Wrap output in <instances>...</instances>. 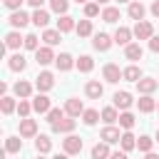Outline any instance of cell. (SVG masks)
<instances>
[{
  "label": "cell",
  "instance_id": "cell-1",
  "mask_svg": "<svg viewBox=\"0 0 159 159\" xmlns=\"http://www.w3.org/2000/svg\"><path fill=\"white\" fill-rule=\"evenodd\" d=\"M132 32H134V37H137V40H149V37L154 35V25H152L149 20H139V22L134 25V30H132Z\"/></svg>",
  "mask_w": 159,
  "mask_h": 159
},
{
  "label": "cell",
  "instance_id": "cell-2",
  "mask_svg": "<svg viewBox=\"0 0 159 159\" xmlns=\"http://www.w3.org/2000/svg\"><path fill=\"white\" fill-rule=\"evenodd\" d=\"M35 87H37L40 92H50V89L55 87V75H52V72H47V70H45V72H40V75L35 77Z\"/></svg>",
  "mask_w": 159,
  "mask_h": 159
},
{
  "label": "cell",
  "instance_id": "cell-3",
  "mask_svg": "<svg viewBox=\"0 0 159 159\" xmlns=\"http://www.w3.org/2000/svg\"><path fill=\"white\" fill-rule=\"evenodd\" d=\"M62 149L72 157V154H80L82 152V139L80 137H75V134H67L65 139H62Z\"/></svg>",
  "mask_w": 159,
  "mask_h": 159
},
{
  "label": "cell",
  "instance_id": "cell-4",
  "mask_svg": "<svg viewBox=\"0 0 159 159\" xmlns=\"http://www.w3.org/2000/svg\"><path fill=\"white\" fill-rule=\"evenodd\" d=\"M102 75H104V80L107 82H119V80H124L122 77V70H119V65H114V62H107L104 67H102Z\"/></svg>",
  "mask_w": 159,
  "mask_h": 159
},
{
  "label": "cell",
  "instance_id": "cell-5",
  "mask_svg": "<svg viewBox=\"0 0 159 159\" xmlns=\"http://www.w3.org/2000/svg\"><path fill=\"white\" fill-rule=\"evenodd\" d=\"M112 42H114V37H109L107 32H97L94 40H92V47L99 50V52H107V50L112 47Z\"/></svg>",
  "mask_w": 159,
  "mask_h": 159
},
{
  "label": "cell",
  "instance_id": "cell-6",
  "mask_svg": "<svg viewBox=\"0 0 159 159\" xmlns=\"http://www.w3.org/2000/svg\"><path fill=\"white\" fill-rule=\"evenodd\" d=\"M35 134H37V122L30 119V117H22V119H20V137L30 139V137H35Z\"/></svg>",
  "mask_w": 159,
  "mask_h": 159
},
{
  "label": "cell",
  "instance_id": "cell-7",
  "mask_svg": "<svg viewBox=\"0 0 159 159\" xmlns=\"http://www.w3.org/2000/svg\"><path fill=\"white\" fill-rule=\"evenodd\" d=\"M75 117H62L60 122H55L52 124V132H57V134H72V129H75Z\"/></svg>",
  "mask_w": 159,
  "mask_h": 159
},
{
  "label": "cell",
  "instance_id": "cell-8",
  "mask_svg": "<svg viewBox=\"0 0 159 159\" xmlns=\"http://www.w3.org/2000/svg\"><path fill=\"white\" fill-rule=\"evenodd\" d=\"M35 60H37V65H50V62H55V52H52V47H50V45L37 47V50H35Z\"/></svg>",
  "mask_w": 159,
  "mask_h": 159
},
{
  "label": "cell",
  "instance_id": "cell-9",
  "mask_svg": "<svg viewBox=\"0 0 159 159\" xmlns=\"http://www.w3.org/2000/svg\"><path fill=\"white\" fill-rule=\"evenodd\" d=\"M55 65H57V70H60V72H67V70H72V67L77 65V60H72V55H70V52H60V55L55 57Z\"/></svg>",
  "mask_w": 159,
  "mask_h": 159
},
{
  "label": "cell",
  "instance_id": "cell-10",
  "mask_svg": "<svg viewBox=\"0 0 159 159\" xmlns=\"http://www.w3.org/2000/svg\"><path fill=\"white\" fill-rule=\"evenodd\" d=\"M65 112H67V117H80V114L84 112V104H82V99H77V97H70V99L65 102Z\"/></svg>",
  "mask_w": 159,
  "mask_h": 159
},
{
  "label": "cell",
  "instance_id": "cell-11",
  "mask_svg": "<svg viewBox=\"0 0 159 159\" xmlns=\"http://www.w3.org/2000/svg\"><path fill=\"white\" fill-rule=\"evenodd\" d=\"M84 94H87L89 99H99V97L104 94V87H102V82H97V80H89V82L84 84Z\"/></svg>",
  "mask_w": 159,
  "mask_h": 159
},
{
  "label": "cell",
  "instance_id": "cell-12",
  "mask_svg": "<svg viewBox=\"0 0 159 159\" xmlns=\"http://www.w3.org/2000/svg\"><path fill=\"white\" fill-rule=\"evenodd\" d=\"M32 109H35L37 114H47V112L52 109V107H50V97L40 92V94H37V97L32 99Z\"/></svg>",
  "mask_w": 159,
  "mask_h": 159
},
{
  "label": "cell",
  "instance_id": "cell-13",
  "mask_svg": "<svg viewBox=\"0 0 159 159\" xmlns=\"http://www.w3.org/2000/svg\"><path fill=\"white\" fill-rule=\"evenodd\" d=\"M99 139H102V142H107V144H114V142H119V139H122V134H119V129H117V127L107 124V127L99 132Z\"/></svg>",
  "mask_w": 159,
  "mask_h": 159
},
{
  "label": "cell",
  "instance_id": "cell-14",
  "mask_svg": "<svg viewBox=\"0 0 159 159\" xmlns=\"http://www.w3.org/2000/svg\"><path fill=\"white\" fill-rule=\"evenodd\" d=\"M30 20H32V17H30L27 12H22V10H12V15L7 17V22H10L12 27H25Z\"/></svg>",
  "mask_w": 159,
  "mask_h": 159
},
{
  "label": "cell",
  "instance_id": "cell-15",
  "mask_svg": "<svg viewBox=\"0 0 159 159\" xmlns=\"http://www.w3.org/2000/svg\"><path fill=\"white\" fill-rule=\"evenodd\" d=\"M112 99H114V107H117V109H122V112H124V109H129V107H132V102H134L129 92H114V97H112Z\"/></svg>",
  "mask_w": 159,
  "mask_h": 159
},
{
  "label": "cell",
  "instance_id": "cell-16",
  "mask_svg": "<svg viewBox=\"0 0 159 159\" xmlns=\"http://www.w3.org/2000/svg\"><path fill=\"white\" fill-rule=\"evenodd\" d=\"M144 12H147V7H144L139 0H132V2H129V10H127V15H129L132 20H137V22H139V20H144Z\"/></svg>",
  "mask_w": 159,
  "mask_h": 159
},
{
  "label": "cell",
  "instance_id": "cell-17",
  "mask_svg": "<svg viewBox=\"0 0 159 159\" xmlns=\"http://www.w3.org/2000/svg\"><path fill=\"white\" fill-rule=\"evenodd\" d=\"M142 55H144V50H142V45H139V42H129V45L124 47V57H127V60H132V62L142 60Z\"/></svg>",
  "mask_w": 159,
  "mask_h": 159
},
{
  "label": "cell",
  "instance_id": "cell-18",
  "mask_svg": "<svg viewBox=\"0 0 159 159\" xmlns=\"http://www.w3.org/2000/svg\"><path fill=\"white\" fill-rule=\"evenodd\" d=\"M157 87H159V82H157L154 77H142V80L137 82V89H139L142 94H152Z\"/></svg>",
  "mask_w": 159,
  "mask_h": 159
},
{
  "label": "cell",
  "instance_id": "cell-19",
  "mask_svg": "<svg viewBox=\"0 0 159 159\" xmlns=\"http://www.w3.org/2000/svg\"><path fill=\"white\" fill-rule=\"evenodd\" d=\"M137 107H139V112L149 114V112H154V109H157V102H154V97H152V94H142V97L137 99Z\"/></svg>",
  "mask_w": 159,
  "mask_h": 159
},
{
  "label": "cell",
  "instance_id": "cell-20",
  "mask_svg": "<svg viewBox=\"0 0 159 159\" xmlns=\"http://www.w3.org/2000/svg\"><path fill=\"white\" fill-rule=\"evenodd\" d=\"M132 35H134V32H132L129 27H117V30H114V42L127 47V45L132 42Z\"/></svg>",
  "mask_w": 159,
  "mask_h": 159
},
{
  "label": "cell",
  "instance_id": "cell-21",
  "mask_svg": "<svg viewBox=\"0 0 159 159\" xmlns=\"http://www.w3.org/2000/svg\"><path fill=\"white\" fill-rule=\"evenodd\" d=\"M20 45H25V37H20V32L12 30V32L5 35V47H7V50H17Z\"/></svg>",
  "mask_w": 159,
  "mask_h": 159
},
{
  "label": "cell",
  "instance_id": "cell-22",
  "mask_svg": "<svg viewBox=\"0 0 159 159\" xmlns=\"http://www.w3.org/2000/svg\"><path fill=\"white\" fill-rule=\"evenodd\" d=\"M109 144L107 142H97L94 147H92V159H109Z\"/></svg>",
  "mask_w": 159,
  "mask_h": 159
},
{
  "label": "cell",
  "instance_id": "cell-23",
  "mask_svg": "<svg viewBox=\"0 0 159 159\" xmlns=\"http://www.w3.org/2000/svg\"><path fill=\"white\" fill-rule=\"evenodd\" d=\"M7 67H10L12 72H22V70L27 67V60H25V57H22V55L17 52V55H12V57L7 60Z\"/></svg>",
  "mask_w": 159,
  "mask_h": 159
},
{
  "label": "cell",
  "instance_id": "cell-24",
  "mask_svg": "<svg viewBox=\"0 0 159 159\" xmlns=\"http://www.w3.org/2000/svg\"><path fill=\"white\" fill-rule=\"evenodd\" d=\"M122 77H124L127 82H139V80H142V70H139L137 65H129V67L122 70Z\"/></svg>",
  "mask_w": 159,
  "mask_h": 159
},
{
  "label": "cell",
  "instance_id": "cell-25",
  "mask_svg": "<svg viewBox=\"0 0 159 159\" xmlns=\"http://www.w3.org/2000/svg\"><path fill=\"white\" fill-rule=\"evenodd\" d=\"M35 149H37V154H47V152L52 149V139H50L47 134H40V137L35 139Z\"/></svg>",
  "mask_w": 159,
  "mask_h": 159
},
{
  "label": "cell",
  "instance_id": "cell-26",
  "mask_svg": "<svg viewBox=\"0 0 159 159\" xmlns=\"http://www.w3.org/2000/svg\"><path fill=\"white\" fill-rule=\"evenodd\" d=\"M32 22H35L37 27H47V22H50V12L42 10V7H37V10L32 12Z\"/></svg>",
  "mask_w": 159,
  "mask_h": 159
},
{
  "label": "cell",
  "instance_id": "cell-27",
  "mask_svg": "<svg viewBox=\"0 0 159 159\" xmlns=\"http://www.w3.org/2000/svg\"><path fill=\"white\" fill-rule=\"evenodd\" d=\"M15 94H17L20 99H27V97L32 94V84H30V82H25V80L15 82Z\"/></svg>",
  "mask_w": 159,
  "mask_h": 159
},
{
  "label": "cell",
  "instance_id": "cell-28",
  "mask_svg": "<svg viewBox=\"0 0 159 159\" xmlns=\"http://www.w3.org/2000/svg\"><path fill=\"white\" fill-rule=\"evenodd\" d=\"M119 144H122V149L124 152H132V149H137V137L127 129L124 134H122V139H119Z\"/></svg>",
  "mask_w": 159,
  "mask_h": 159
},
{
  "label": "cell",
  "instance_id": "cell-29",
  "mask_svg": "<svg viewBox=\"0 0 159 159\" xmlns=\"http://www.w3.org/2000/svg\"><path fill=\"white\" fill-rule=\"evenodd\" d=\"M77 25H75V17H70V15H60V20H57V30L60 32H70V30H75Z\"/></svg>",
  "mask_w": 159,
  "mask_h": 159
},
{
  "label": "cell",
  "instance_id": "cell-30",
  "mask_svg": "<svg viewBox=\"0 0 159 159\" xmlns=\"http://www.w3.org/2000/svg\"><path fill=\"white\" fill-rule=\"evenodd\" d=\"M42 40H45V45L55 47V45L62 40V32H60V30H45V32H42Z\"/></svg>",
  "mask_w": 159,
  "mask_h": 159
},
{
  "label": "cell",
  "instance_id": "cell-31",
  "mask_svg": "<svg viewBox=\"0 0 159 159\" xmlns=\"http://www.w3.org/2000/svg\"><path fill=\"white\" fill-rule=\"evenodd\" d=\"M99 119H102V114H99L97 109H84V112H82V122H84L87 127H94Z\"/></svg>",
  "mask_w": 159,
  "mask_h": 159
},
{
  "label": "cell",
  "instance_id": "cell-32",
  "mask_svg": "<svg viewBox=\"0 0 159 159\" xmlns=\"http://www.w3.org/2000/svg\"><path fill=\"white\" fill-rule=\"evenodd\" d=\"M75 30H77V35H80V37H89V35H92V20H89V17L80 20Z\"/></svg>",
  "mask_w": 159,
  "mask_h": 159
},
{
  "label": "cell",
  "instance_id": "cell-33",
  "mask_svg": "<svg viewBox=\"0 0 159 159\" xmlns=\"http://www.w3.org/2000/svg\"><path fill=\"white\" fill-rule=\"evenodd\" d=\"M0 109H2V114H12V112L17 109V104H15V99H12V97L2 94V97H0Z\"/></svg>",
  "mask_w": 159,
  "mask_h": 159
},
{
  "label": "cell",
  "instance_id": "cell-34",
  "mask_svg": "<svg viewBox=\"0 0 159 159\" xmlns=\"http://www.w3.org/2000/svg\"><path fill=\"white\" fill-rule=\"evenodd\" d=\"M102 122H107V124H114V122H119V114H117V107H104L102 112Z\"/></svg>",
  "mask_w": 159,
  "mask_h": 159
},
{
  "label": "cell",
  "instance_id": "cell-35",
  "mask_svg": "<svg viewBox=\"0 0 159 159\" xmlns=\"http://www.w3.org/2000/svg\"><path fill=\"white\" fill-rule=\"evenodd\" d=\"M22 149V139L20 137H7L5 139V152L7 154H15V152H20Z\"/></svg>",
  "mask_w": 159,
  "mask_h": 159
},
{
  "label": "cell",
  "instance_id": "cell-36",
  "mask_svg": "<svg viewBox=\"0 0 159 159\" xmlns=\"http://www.w3.org/2000/svg\"><path fill=\"white\" fill-rule=\"evenodd\" d=\"M92 67H94V60H92L89 55H80V60H77V70H80V72H92Z\"/></svg>",
  "mask_w": 159,
  "mask_h": 159
},
{
  "label": "cell",
  "instance_id": "cell-37",
  "mask_svg": "<svg viewBox=\"0 0 159 159\" xmlns=\"http://www.w3.org/2000/svg\"><path fill=\"white\" fill-rule=\"evenodd\" d=\"M154 142H157V139H152V137H139V139H137V149L144 152V154H149L152 147H154Z\"/></svg>",
  "mask_w": 159,
  "mask_h": 159
},
{
  "label": "cell",
  "instance_id": "cell-38",
  "mask_svg": "<svg viewBox=\"0 0 159 159\" xmlns=\"http://www.w3.org/2000/svg\"><path fill=\"white\" fill-rule=\"evenodd\" d=\"M102 20L104 22H117L119 20V7H104L102 10Z\"/></svg>",
  "mask_w": 159,
  "mask_h": 159
},
{
  "label": "cell",
  "instance_id": "cell-39",
  "mask_svg": "<svg viewBox=\"0 0 159 159\" xmlns=\"http://www.w3.org/2000/svg\"><path fill=\"white\" fill-rule=\"evenodd\" d=\"M50 7H52V12H57V15H67L70 2H67V0H50Z\"/></svg>",
  "mask_w": 159,
  "mask_h": 159
},
{
  "label": "cell",
  "instance_id": "cell-40",
  "mask_svg": "<svg viewBox=\"0 0 159 159\" xmlns=\"http://www.w3.org/2000/svg\"><path fill=\"white\" fill-rule=\"evenodd\" d=\"M65 114H67L65 109H60V107H52V109L47 112V122H50V124H55V122H60Z\"/></svg>",
  "mask_w": 159,
  "mask_h": 159
},
{
  "label": "cell",
  "instance_id": "cell-41",
  "mask_svg": "<svg viewBox=\"0 0 159 159\" xmlns=\"http://www.w3.org/2000/svg\"><path fill=\"white\" fill-rule=\"evenodd\" d=\"M119 124H122V127H124V129H132V127H134V114H132V112H127V109H124V112H122V114H119Z\"/></svg>",
  "mask_w": 159,
  "mask_h": 159
},
{
  "label": "cell",
  "instance_id": "cell-42",
  "mask_svg": "<svg viewBox=\"0 0 159 159\" xmlns=\"http://www.w3.org/2000/svg\"><path fill=\"white\" fill-rule=\"evenodd\" d=\"M30 112H35V109H32V102L20 99V104H17V114H20V117H30Z\"/></svg>",
  "mask_w": 159,
  "mask_h": 159
},
{
  "label": "cell",
  "instance_id": "cell-43",
  "mask_svg": "<svg viewBox=\"0 0 159 159\" xmlns=\"http://www.w3.org/2000/svg\"><path fill=\"white\" fill-rule=\"evenodd\" d=\"M99 15V2H84V17H97Z\"/></svg>",
  "mask_w": 159,
  "mask_h": 159
},
{
  "label": "cell",
  "instance_id": "cell-44",
  "mask_svg": "<svg viewBox=\"0 0 159 159\" xmlns=\"http://www.w3.org/2000/svg\"><path fill=\"white\" fill-rule=\"evenodd\" d=\"M22 47H25V50H37V47H40V45H37V35H32V32L25 35V45H22Z\"/></svg>",
  "mask_w": 159,
  "mask_h": 159
},
{
  "label": "cell",
  "instance_id": "cell-45",
  "mask_svg": "<svg viewBox=\"0 0 159 159\" xmlns=\"http://www.w3.org/2000/svg\"><path fill=\"white\" fill-rule=\"evenodd\" d=\"M2 2H5V7H10V10H20V5L27 2V0H2Z\"/></svg>",
  "mask_w": 159,
  "mask_h": 159
},
{
  "label": "cell",
  "instance_id": "cell-46",
  "mask_svg": "<svg viewBox=\"0 0 159 159\" xmlns=\"http://www.w3.org/2000/svg\"><path fill=\"white\" fill-rule=\"evenodd\" d=\"M149 50L152 52H159V35H152L149 37Z\"/></svg>",
  "mask_w": 159,
  "mask_h": 159
},
{
  "label": "cell",
  "instance_id": "cell-47",
  "mask_svg": "<svg viewBox=\"0 0 159 159\" xmlns=\"http://www.w3.org/2000/svg\"><path fill=\"white\" fill-rule=\"evenodd\" d=\"M109 159H127V152H124V149H122V152H112Z\"/></svg>",
  "mask_w": 159,
  "mask_h": 159
},
{
  "label": "cell",
  "instance_id": "cell-48",
  "mask_svg": "<svg viewBox=\"0 0 159 159\" xmlns=\"http://www.w3.org/2000/svg\"><path fill=\"white\" fill-rule=\"evenodd\" d=\"M149 10H152V15H154V17H159V0H154Z\"/></svg>",
  "mask_w": 159,
  "mask_h": 159
},
{
  "label": "cell",
  "instance_id": "cell-49",
  "mask_svg": "<svg viewBox=\"0 0 159 159\" xmlns=\"http://www.w3.org/2000/svg\"><path fill=\"white\" fill-rule=\"evenodd\" d=\"M42 2H45V0H27V5H32L35 10H37V7H42Z\"/></svg>",
  "mask_w": 159,
  "mask_h": 159
},
{
  "label": "cell",
  "instance_id": "cell-50",
  "mask_svg": "<svg viewBox=\"0 0 159 159\" xmlns=\"http://www.w3.org/2000/svg\"><path fill=\"white\" fill-rule=\"evenodd\" d=\"M52 159H70V154H67V152H65V154H55Z\"/></svg>",
  "mask_w": 159,
  "mask_h": 159
},
{
  "label": "cell",
  "instance_id": "cell-51",
  "mask_svg": "<svg viewBox=\"0 0 159 159\" xmlns=\"http://www.w3.org/2000/svg\"><path fill=\"white\" fill-rule=\"evenodd\" d=\"M144 159H159V157H157V154H152V152H149V154H147V157H144Z\"/></svg>",
  "mask_w": 159,
  "mask_h": 159
},
{
  "label": "cell",
  "instance_id": "cell-52",
  "mask_svg": "<svg viewBox=\"0 0 159 159\" xmlns=\"http://www.w3.org/2000/svg\"><path fill=\"white\" fill-rule=\"evenodd\" d=\"M94 2H99V5H104V2H109V0H94Z\"/></svg>",
  "mask_w": 159,
  "mask_h": 159
},
{
  "label": "cell",
  "instance_id": "cell-53",
  "mask_svg": "<svg viewBox=\"0 0 159 159\" xmlns=\"http://www.w3.org/2000/svg\"><path fill=\"white\" fill-rule=\"evenodd\" d=\"M75 2H77V5H80V2H89V0H75Z\"/></svg>",
  "mask_w": 159,
  "mask_h": 159
},
{
  "label": "cell",
  "instance_id": "cell-54",
  "mask_svg": "<svg viewBox=\"0 0 159 159\" xmlns=\"http://www.w3.org/2000/svg\"><path fill=\"white\" fill-rule=\"evenodd\" d=\"M117 2H132V0H117Z\"/></svg>",
  "mask_w": 159,
  "mask_h": 159
},
{
  "label": "cell",
  "instance_id": "cell-55",
  "mask_svg": "<svg viewBox=\"0 0 159 159\" xmlns=\"http://www.w3.org/2000/svg\"><path fill=\"white\" fill-rule=\"evenodd\" d=\"M35 159H45V157H42V154H37V157H35Z\"/></svg>",
  "mask_w": 159,
  "mask_h": 159
},
{
  "label": "cell",
  "instance_id": "cell-56",
  "mask_svg": "<svg viewBox=\"0 0 159 159\" xmlns=\"http://www.w3.org/2000/svg\"><path fill=\"white\" fill-rule=\"evenodd\" d=\"M157 142H159V129H157Z\"/></svg>",
  "mask_w": 159,
  "mask_h": 159
},
{
  "label": "cell",
  "instance_id": "cell-57",
  "mask_svg": "<svg viewBox=\"0 0 159 159\" xmlns=\"http://www.w3.org/2000/svg\"><path fill=\"white\" fill-rule=\"evenodd\" d=\"M157 109H159V104H157Z\"/></svg>",
  "mask_w": 159,
  "mask_h": 159
}]
</instances>
